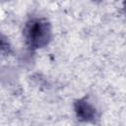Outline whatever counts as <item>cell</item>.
<instances>
[{"label":"cell","mask_w":126,"mask_h":126,"mask_svg":"<svg viewBox=\"0 0 126 126\" xmlns=\"http://www.w3.org/2000/svg\"><path fill=\"white\" fill-rule=\"evenodd\" d=\"M24 35L30 48H40L48 43L51 37V27L43 18L31 19L25 26Z\"/></svg>","instance_id":"1"},{"label":"cell","mask_w":126,"mask_h":126,"mask_svg":"<svg viewBox=\"0 0 126 126\" xmlns=\"http://www.w3.org/2000/svg\"><path fill=\"white\" fill-rule=\"evenodd\" d=\"M75 111L79 119L86 122H94L97 117L95 108L84 99H80L75 103Z\"/></svg>","instance_id":"2"},{"label":"cell","mask_w":126,"mask_h":126,"mask_svg":"<svg viewBox=\"0 0 126 126\" xmlns=\"http://www.w3.org/2000/svg\"><path fill=\"white\" fill-rule=\"evenodd\" d=\"M10 51V44L8 40L0 34V52H9Z\"/></svg>","instance_id":"3"}]
</instances>
